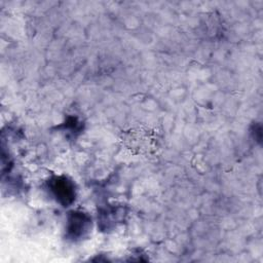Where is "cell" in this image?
<instances>
[{
	"instance_id": "1",
	"label": "cell",
	"mask_w": 263,
	"mask_h": 263,
	"mask_svg": "<svg viewBox=\"0 0 263 263\" xmlns=\"http://www.w3.org/2000/svg\"><path fill=\"white\" fill-rule=\"evenodd\" d=\"M48 186L57 200L64 206L69 205L75 199L74 184L66 177H53L50 179Z\"/></svg>"
},
{
	"instance_id": "2",
	"label": "cell",
	"mask_w": 263,
	"mask_h": 263,
	"mask_svg": "<svg viewBox=\"0 0 263 263\" xmlns=\"http://www.w3.org/2000/svg\"><path fill=\"white\" fill-rule=\"evenodd\" d=\"M91 219L89 216L80 211L71 212L68 216L67 235L72 239H77L85 235L89 230Z\"/></svg>"
}]
</instances>
